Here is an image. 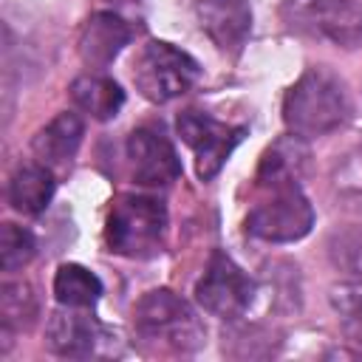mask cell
<instances>
[{"label": "cell", "mask_w": 362, "mask_h": 362, "mask_svg": "<svg viewBox=\"0 0 362 362\" xmlns=\"http://www.w3.org/2000/svg\"><path fill=\"white\" fill-rule=\"evenodd\" d=\"M288 158L291 156L280 153V144L263 156L257 173L260 198L246 215V232L269 243L300 240L314 226V209L300 189Z\"/></svg>", "instance_id": "6da1fadb"}, {"label": "cell", "mask_w": 362, "mask_h": 362, "mask_svg": "<svg viewBox=\"0 0 362 362\" xmlns=\"http://www.w3.org/2000/svg\"><path fill=\"white\" fill-rule=\"evenodd\" d=\"M351 113L345 82L328 68H308L283 99V122L294 139H320Z\"/></svg>", "instance_id": "7a4b0ae2"}, {"label": "cell", "mask_w": 362, "mask_h": 362, "mask_svg": "<svg viewBox=\"0 0 362 362\" xmlns=\"http://www.w3.org/2000/svg\"><path fill=\"white\" fill-rule=\"evenodd\" d=\"M167 235V206L153 195H119L105 223V243L124 257H153Z\"/></svg>", "instance_id": "3957f363"}, {"label": "cell", "mask_w": 362, "mask_h": 362, "mask_svg": "<svg viewBox=\"0 0 362 362\" xmlns=\"http://www.w3.org/2000/svg\"><path fill=\"white\" fill-rule=\"evenodd\" d=\"M280 17L288 31L328 42L334 48L362 45V3L359 0H283Z\"/></svg>", "instance_id": "277c9868"}, {"label": "cell", "mask_w": 362, "mask_h": 362, "mask_svg": "<svg viewBox=\"0 0 362 362\" xmlns=\"http://www.w3.org/2000/svg\"><path fill=\"white\" fill-rule=\"evenodd\" d=\"M133 325L141 339H150L184 354L195 351L206 337V328L192 311V305L170 288L147 291L133 308Z\"/></svg>", "instance_id": "5b68a950"}, {"label": "cell", "mask_w": 362, "mask_h": 362, "mask_svg": "<svg viewBox=\"0 0 362 362\" xmlns=\"http://www.w3.org/2000/svg\"><path fill=\"white\" fill-rule=\"evenodd\" d=\"M198 62L187 51L164 40H150L133 62V82L139 93L153 105H164L184 96L198 82Z\"/></svg>", "instance_id": "8992f818"}, {"label": "cell", "mask_w": 362, "mask_h": 362, "mask_svg": "<svg viewBox=\"0 0 362 362\" xmlns=\"http://www.w3.org/2000/svg\"><path fill=\"white\" fill-rule=\"evenodd\" d=\"M175 130L184 139V144L195 156V173L201 181H209L221 173L232 150L246 136V127H235L226 122H218L215 116L204 110H181L175 119Z\"/></svg>", "instance_id": "52a82bcc"}, {"label": "cell", "mask_w": 362, "mask_h": 362, "mask_svg": "<svg viewBox=\"0 0 362 362\" xmlns=\"http://www.w3.org/2000/svg\"><path fill=\"white\" fill-rule=\"evenodd\" d=\"M195 300L206 314L221 320H235L252 305L255 280L226 252L218 249L209 255L206 272L195 283Z\"/></svg>", "instance_id": "ba28073f"}, {"label": "cell", "mask_w": 362, "mask_h": 362, "mask_svg": "<svg viewBox=\"0 0 362 362\" xmlns=\"http://www.w3.org/2000/svg\"><path fill=\"white\" fill-rule=\"evenodd\" d=\"M124 150H127L133 181L141 187H167L181 175L178 153L161 130L136 127L127 136Z\"/></svg>", "instance_id": "9c48e42d"}, {"label": "cell", "mask_w": 362, "mask_h": 362, "mask_svg": "<svg viewBox=\"0 0 362 362\" xmlns=\"http://www.w3.org/2000/svg\"><path fill=\"white\" fill-rule=\"evenodd\" d=\"M105 339V328L96 317L88 314V308H68L54 311L45 325V345L57 356L68 359H85L99 351Z\"/></svg>", "instance_id": "30bf717a"}, {"label": "cell", "mask_w": 362, "mask_h": 362, "mask_svg": "<svg viewBox=\"0 0 362 362\" xmlns=\"http://www.w3.org/2000/svg\"><path fill=\"white\" fill-rule=\"evenodd\" d=\"M195 20L218 51L238 54L252 31V6L249 0H195Z\"/></svg>", "instance_id": "8fae6325"}, {"label": "cell", "mask_w": 362, "mask_h": 362, "mask_svg": "<svg viewBox=\"0 0 362 362\" xmlns=\"http://www.w3.org/2000/svg\"><path fill=\"white\" fill-rule=\"evenodd\" d=\"M130 37H133V31L119 14L96 11L85 20V25L79 31V57L90 71H102L122 54V48L130 42Z\"/></svg>", "instance_id": "7c38bea8"}, {"label": "cell", "mask_w": 362, "mask_h": 362, "mask_svg": "<svg viewBox=\"0 0 362 362\" xmlns=\"http://www.w3.org/2000/svg\"><path fill=\"white\" fill-rule=\"evenodd\" d=\"M82 136H85V122L71 113V110H62L57 113L42 130H37L34 141H31V150L37 156L40 164L57 170V167H68L82 144Z\"/></svg>", "instance_id": "4fadbf2b"}, {"label": "cell", "mask_w": 362, "mask_h": 362, "mask_svg": "<svg viewBox=\"0 0 362 362\" xmlns=\"http://www.w3.org/2000/svg\"><path fill=\"white\" fill-rule=\"evenodd\" d=\"M54 170L31 161L20 164L8 178V204L23 215H40L54 198Z\"/></svg>", "instance_id": "5bb4252c"}, {"label": "cell", "mask_w": 362, "mask_h": 362, "mask_svg": "<svg viewBox=\"0 0 362 362\" xmlns=\"http://www.w3.org/2000/svg\"><path fill=\"white\" fill-rule=\"evenodd\" d=\"M68 93H71V102L82 113H88L90 119H96V122L113 119L122 110V105H124V90L113 79L99 76V74H82V76H76L71 82Z\"/></svg>", "instance_id": "9a60e30c"}, {"label": "cell", "mask_w": 362, "mask_h": 362, "mask_svg": "<svg viewBox=\"0 0 362 362\" xmlns=\"http://www.w3.org/2000/svg\"><path fill=\"white\" fill-rule=\"evenodd\" d=\"M54 297L68 308H93L102 297V280L79 263H62L54 274Z\"/></svg>", "instance_id": "2e32d148"}, {"label": "cell", "mask_w": 362, "mask_h": 362, "mask_svg": "<svg viewBox=\"0 0 362 362\" xmlns=\"http://www.w3.org/2000/svg\"><path fill=\"white\" fill-rule=\"evenodd\" d=\"M328 303L339 320L342 334L362 348V283H337L328 291Z\"/></svg>", "instance_id": "e0dca14e"}, {"label": "cell", "mask_w": 362, "mask_h": 362, "mask_svg": "<svg viewBox=\"0 0 362 362\" xmlns=\"http://www.w3.org/2000/svg\"><path fill=\"white\" fill-rule=\"evenodd\" d=\"M0 314L3 325L11 328H28L37 317V297L28 283H3L0 288Z\"/></svg>", "instance_id": "ac0fdd59"}, {"label": "cell", "mask_w": 362, "mask_h": 362, "mask_svg": "<svg viewBox=\"0 0 362 362\" xmlns=\"http://www.w3.org/2000/svg\"><path fill=\"white\" fill-rule=\"evenodd\" d=\"M34 252H37V240L28 229H23L11 221H6L0 226V266H3V272H17V269L28 266Z\"/></svg>", "instance_id": "d6986e66"}]
</instances>
